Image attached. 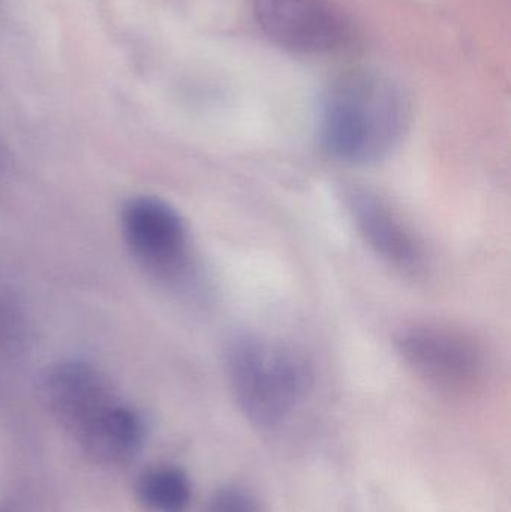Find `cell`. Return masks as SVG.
Masks as SVG:
<instances>
[{"instance_id":"cell-1","label":"cell","mask_w":511,"mask_h":512,"mask_svg":"<svg viewBox=\"0 0 511 512\" xmlns=\"http://www.w3.org/2000/svg\"><path fill=\"white\" fill-rule=\"evenodd\" d=\"M411 104L389 75L359 69L347 72L324 93L318 135L338 161L371 165L389 158L404 140Z\"/></svg>"},{"instance_id":"cell-2","label":"cell","mask_w":511,"mask_h":512,"mask_svg":"<svg viewBox=\"0 0 511 512\" xmlns=\"http://www.w3.org/2000/svg\"><path fill=\"white\" fill-rule=\"evenodd\" d=\"M224 360L237 408L258 429L284 424L311 391L314 375L305 355L266 334H234Z\"/></svg>"},{"instance_id":"cell-3","label":"cell","mask_w":511,"mask_h":512,"mask_svg":"<svg viewBox=\"0 0 511 512\" xmlns=\"http://www.w3.org/2000/svg\"><path fill=\"white\" fill-rule=\"evenodd\" d=\"M126 248L138 265L162 282L182 283L192 265L191 234L179 210L152 195H135L120 210Z\"/></svg>"},{"instance_id":"cell-4","label":"cell","mask_w":511,"mask_h":512,"mask_svg":"<svg viewBox=\"0 0 511 512\" xmlns=\"http://www.w3.org/2000/svg\"><path fill=\"white\" fill-rule=\"evenodd\" d=\"M396 352L417 375L447 390L474 387L486 372V354L476 339L458 328L414 322L396 333Z\"/></svg>"},{"instance_id":"cell-5","label":"cell","mask_w":511,"mask_h":512,"mask_svg":"<svg viewBox=\"0 0 511 512\" xmlns=\"http://www.w3.org/2000/svg\"><path fill=\"white\" fill-rule=\"evenodd\" d=\"M258 26L284 50L317 56L339 50L351 21L335 0H254Z\"/></svg>"},{"instance_id":"cell-6","label":"cell","mask_w":511,"mask_h":512,"mask_svg":"<svg viewBox=\"0 0 511 512\" xmlns=\"http://www.w3.org/2000/svg\"><path fill=\"white\" fill-rule=\"evenodd\" d=\"M347 207L357 233L381 261L407 276L426 270L422 239L389 200L371 189L356 188L347 194Z\"/></svg>"},{"instance_id":"cell-7","label":"cell","mask_w":511,"mask_h":512,"mask_svg":"<svg viewBox=\"0 0 511 512\" xmlns=\"http://www.w3.org/2000/svg\"><path fill=\"white\" fill-rule=\"evenodd\" d=\"M42 393L54 417L75 438L123 400L105 373L80 360L60 361L51 366L44 375Z\"/></svg>"},{"instance_id":"cell-8","label":"cell","mask_w":511,"mask_h":512,"mask_svg":"<svg viewBox=\"0 0 511 512\" xmlns=\"http://www.w3.org/2000/svg\"><path fill=\"white\" fill-rule=\"evenodd\" d=\"M77 439L96 462L123 465L134 460L143 450L147 424L141 412L122 400Z\"/></svg>"},{"instance_id":"cell-9","label":"cell","mask_w":511,"mask_h":512,"mask_svg":"<svg viewBox=\"0 0 511 512\" xmlns=\"http://www.w3.org/2000/svg\"><path fill=\"white\" fill-rule=\"evenodd\" d=\"M137 495L149 511L186 512L192 501V484L183 469L158 466L141 475Z\"/></svg>"},{"instance_id":"cell-10","label":"cell","mask_w":511,"mask_h":512,"mask_svg":"<svg viewBox=\"0 0 511 512\" xmlns=\"http://www.w3.org/2000/svg\"><path fill=\"white\" fill-rule=\"evenodd\" d=\"M207 512H261V510L251 493L239 487H225L213 496Z\"/></svg>"}]
</instances>
